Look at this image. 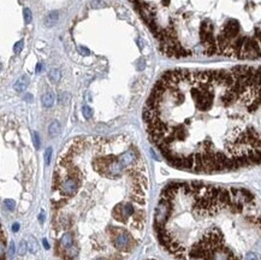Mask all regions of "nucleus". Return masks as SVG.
Here are the masks:
<instances>
[{
	"label": "nucleus",
	"mask_w": 261,
	"mask_h": 260,
	"mask_svg": "<svg viewBox=\"0 0 261 260\" xmlns=\"http://www.w3.org/2000/svg\"><path fill=\"white\" fill-rule=\"evenodd\" d=\"M4 204H5V207L7 208L8 211H13L15 207H16V202H15L13 200H11V199L5 200V201H4Z\"/></svg>",
	"instance_id": "nucleus-13"
},
{
	"label": "nucleus",
	"mask_w": 261,
	"mask_h": 260,
	"mask_svg": "<svg viewBox=\"0 0 261 260\" xmlns=\"http://www.w3.org/2000/svg\"><path fill=\"white\" fill-rule=\"evenodd\" d=\"M48 133H50V136H51V137H55V136L59 135V133H60V124H59V122L54 120V122H52V123L50 124V127H48Z\"/></svg>",
	"instance_id": "nucleus-5"
},
{
	"label": "nucleus",
	"mask_w": 261,
	"mask_h": 260,
	"mask_svg": "<svg viewBox=\"0 0 261 260\" xmlns=\"http://www.w3.org/2000/svg\"><path fill=\"white\" fill-rule=\"evenodd\" d=\"M42 245H44V247H45L46 249H50V248H51V246H50L48 241H47V240H45V239L42 240Z\"/></svg>",
	"instance_id": "nucleus-21"
},
{
	"label": "nucleus",
	"mask_w": 261,
	"mask_h": 260,
	"mask_svg": "<svg viewBox=\"0 0 261 260\" xmlns=\"http://www.w3.org/2000/svg\"><path fill=\"white\" fill-rule=\"evenodd\" d=\"M39 219H40V222H44V219H45V213H44V212H41V214H40Z\"/></svg>",
	"instance_id": "nucleus-22"
},
{
	"label": "nucleus",
	"mask_w": 261,
	"mask_h": 260,
	"mask_svg": "<svg viewBox=\"0 0 261 260\" xmlns=\"http://www.w3.org/2000/svg\"><path fill=\"white\" fill-rule=\"evenodd\" d=\"M95 260H106V259H105V258H96Z\"/></svg>",
	"instance_id": "nucleus-25"
},
{
	"label": "nucleus",
	"mask_w": 261,
	"mask_h": 260,
	"mask_svg": "<svg viewBox=\"0 0 261 260\" xmlns=\"http://www.w3.org/2000/svg\"><path fill=\"white\" fill-rule=\"evenodd\" d=\"M41 67H42V65H41V64H38V66H36V72H40V71H41Z\"/></svg>",
	"instance_id": "nucleus-23"
},
{
	"label": "nucleus",
	"mask_w": 261,
	"mask_h": 260,
	"mask_svg": "<svg viewBox=\"0 0 261 260\" xmlns=\"http://www.w3.org/2000/svg\"><path fill=\"white\" fill-rule=\"evenodd\" d=\"M90 4H92V6H93V7H95V8L105 6V2H104V1H101V0H93Z\"/></svg>",
	"instance_id": "nucleus-17"
},
{
	"label": "nucleus",
	"mask_w": 261,
	"mask_h": 260,
	"mask_svg": "<svg viewBox=\"0 0 261 260\" xmlns=\"http://www.w3.org/2000/svg\"><path fill=\"white\" fill-rule=\"evenodd\" d=\"M50 77H51V80H52L53 82H59V80H60V77H61L60 71H59V70H57V69H54V70L51 71Z\"/></svg>",
	"instance_id": "nucleus-10"
},
{
	"label": "nucleus",
	"mask_w": 261,
	"mask_h": 260,
	"mask_svg": "<svg viewBox=\"0 0 261 260\" xmlns=\"http://www.w3.org/2000/svg\"><path fill=\"white\" fill-rule=\"evenodd\" d=\"M22 48H23V41H18V42L15 45V47H13V51H15V53H16V54H18V53H21Z\"/></svg>",
	"instance_id": "nucleus-16"
},
{
	"label": "nucleus",
	"mask_w": 261,
	"mask_h": 260,
	"mask_svg": "<svg viewBox=\"0 0 261 260\" xmlns=\"http://www.w3.org/2000/svg\"><path fill=\"white\" fill-rule=\"evenodd\" d=\"M82 113H83V116H84L87 119H89V118L93 116V110H92L88 105H84V106L82 107Z\"/></svg>",
	"instance_id": "nucleus-9"
},
{
	"label": "nucleus",
	"mask_w": 261,
	"mask_h": 260,
	"mask_svg": "<svg viewBox=\"0 0 261 260\" xmlns=\"http://www.w3.org/2000/svg\"><path fill=\"white\" fill-rule=\"evenodd\" d=\"M28 84H29V77L28 76H22L21 78H18L17 81H16V83H15V89H16V92H23V91H25V88L28 87Z\"/></svg>",
	"instance_id": "nucleus-3"
},
{
	"label": "nucleus",
	"mask_w": 261,
	"mask_h": 260,
	"mask_svg": "<svg viewBox=\"0 0 261 260\" xmlns=\"http://www.w3.org/2000/svg\"><path fill=\"white\" fill-rule=\"evenodd\" d=\"M28 249H29V248H28V243H27L25 241H21V243H19V246H18V254H19V255H24V254L27 253Z\"/></svg>",
	"instance_id": "nucleus-8"
},
{
	"label": "nucleus",
	"mask_w": 261,
	"mask_h": 260,
	"mask_svg": "<svg viewBox=\"0 0 261 260\" xmlns=\"http://www.w3.org/2000/svg\"><path fill=\"white\" fill-rule=\"evenodd\" d=\"M172 166L200 173L261 164V66L165 72L143 111Z\"/></svg>",
	"instance_id": "nucleus-1"
},
{
	"label": "nucleus",
	"mask_w": 261,
	"mask_h": 260,
	"mask_svg": "<svg viewBox=\"0 0 261 260\" xmlns=\"http://www.w3.org/2000/svg\"><path fill=\"white\" fill-rule=\"evenodd\" d=\"M58 17H59V15H58L57 11L50 12V13L47 15V17L45 18V24H46V27H53V25L57 23Z\"/></svg>",
	"instance_id": "nucleus-4"
},
{
	"label": "nucleus",
	"mask_w": 261,
	"mask_h": 260,
	"mask_svg": "<svg viewBox=\"0 0 261 260\" xmlns=\"http://www.w3.org/2000/svg\"><path fill=\"white\" fill-rule=\"evenodd\" d=\"M19 230V223H15L13 225H12V231L13 232H17Z\"/></svg>",
	"instance_id": "nucleus-20"
},
{
	"label": "nucleus",
	"mask_w": 261,
	"mask_h": 260,
	"mask_svg": "<svg viewBox=\"0 0 261 260\" xmlns=\"http://www.w3.org/2000/svg\"><path fill=\"white\" fill-rule=\"evenodd\" d=\"M28 248H29V252L30 253H36L39 251V247H38V243L36 241L33 239V237H29V242H28Z\"/></svg>",
	"instance_id": "nucleus-7"
},
{
	"label": "nucleus",
	"mask_w": 261,
	"mask_h": 260,
	"mask_svg": "<svg viewBox=\"0 0 261 260\" xmlns=\"http://www.w3.org/2000/svg\"><path fill=\"white\" fill-rule=\"evenodd\" d=\"M51 158H52V148L48 147L46 150V152H45V163H46V165L51 164Z\"/></svg>",
	"instance_id": "nucleus-12"
},
{
	"label": "nucleus",
	"mask_w": 261,
	"mask_h": 260,
	"mask_svg": "<svg viewBox=\"0 0 261 260\" xmlns=\"http://www.w3.org/2000/svg\"><path fill=\"white\" fill-rule=\"evenodd\" d=\"M33 139H34L35 148L39 150V148H40V137H39V134H38V133H34V134H33Z\"/></svg>",
	"instance_id": "nucleus-15"
},
{
	"label": "nucleus",
	"mask_w": 261,
	"mask_h": 260,
	"mask_svg": "<svg viewBox=\"0 0 261 260\" xmlns=\"http://www.w3.org/2000/svg\"><path fill=\"white\" fill-rule=\"evenodd\" d=\"M23 15H24V21H25V23H27V24H29V23L31 22V19H33L31 11H30L29 8H24V11H23Z\"/></svg>",
	"instance_id": "nucleus-11"
},
{
	"label": "nucleus",
	"mask_w": 261,
	"mask_h": 260,
	"mask_svg": "<svg viewBox=\"0 0 261 260\" xmlns=\"http://www.w3.org/2000/svg\"><path fill=\"white\" fill-rule=\"evenodd\" d=\"M54 100H55V98H54V94L52 92H48L42 97V103L46 107H51L54 104Z\"/></svg>",
	"instance_id": "nucleus-6"
},
{
	"label": "nucleus",
	"mask_w": 261,
	"mask_h": 260,
	"mask_svg": "<svg viewBox=\"0 0 261 260\" xmlns=\"http://www.w3.org/2000/svg\"><path fill=\"white\" fill-rule=\"evenodd\" d=\"M15 253H16V251H15V243L11 242L10 243V248H8V257L12 259L15 257Z\"/></svg>",
	"instance_id": "nucleus-18"
},
{
	"label": "nucleus",
	"mask_w": 261,
	"mask_h": 260,
	"mask_svg": "<svg viewBox=\"0 0 261 260\" xmlns=\"http://www.w3.org/2000/svg\"><path fill=\"white\" fill-rule=\"evenodd\" d=\"M80 52L82 53V54H84V55H89V53H90L86 47H80Z\"/></svg>",
	"instance_id": "nucleus-19"
},
{
	"label": "nucleus",
	"mask_w": 261,
	"mask_h": 260,
	"mask_svg": "<svg viewBox=\"0 0 261 260\" xmlns=\"http://www.w3.org/2000/svg\"><path fill=\"white\" fill-rule=\"evenodd\" d=\"M73 241H75V237L71 232H64L59 240V247L61 249H66L73 245Z\"/></svg>",
	"instance_id": "nucleus-2"
},
{
	"label": "nucleus",
	"mask_w": 261,
	"mask_h": 260,
	"mask_svg": "<svg viewBox=\"0 0 261 260\" xmlns=\"http://www.w3.org/2000/svg\"><path fill=\"white\" fill-rule=\"evenodd\" d=\"M244 260H259V258H258L256 253H254V252H248V253L246 254V257H244Z\"/></svg>",
	"instance_id": "nucleus-14"
},
{
	"label": "nucleus",
	"mask_w": 261,
	"mask_h": 260,
	"mask_svg": "<svg viewBox=\"0 0 261 260\" xmlns=\"http://www.w3.org/2000/svg\"><path fill=\"white\" fill-rule=\"evenodd\" d=\"M27 100H28V101H31V95H30V94H27Z\"/></svg>",
	"instance_id": "nucleus-24"
}]
</instances>
